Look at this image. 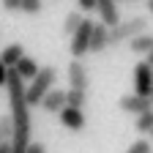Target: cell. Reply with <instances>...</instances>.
<instances>
[{
	"label": "cell",
	"instance_id": "obj_7",
	"mask_svg": "<svg viewBox=\"0 0 153 153\" xmlns=\"http://www.w3.org/2000/svg\"><path fill=\"white\" fill-rule=\"evenodd\" d=\"M57 118H60V123H63V128H68V131H82L85 128V112L79 109V107H68V104H63L60 109H57Z\"/></svg>",
	"mask_w": 153,
	"mask_h": 153
},
{
	"label": "cell",
	"instance_id": "obj_2",
	"mask_svg": "<svg viewBox=\"0 0 153 153\" xmlns=\"http://www.w3.org/2000/svg\"><path fill=\"white\" fill-rule=\"evenodd\" d=\"M57 82V68L55 66H44V68H38V74L33 76L30 82H25V96H27V104L30 107H38V101H41V96L55 88Z\"/></svg>",
	"mask_w": 153,
	"mask_h": 153
},
{
	"label": "cell",
	"instance_id": "obj_28",
	"mask_svg": "<svg viewBox=\"0 0 153 153\" xmlns=\"http://www.w3.org/2000/svg\"><path fill=\"white\" fill-rule=\"evenodd\" d=\"M150 101H153V85H150Z\"/></svg>",
	"mask_w": 153,
	"mask_h": 153
},
{
	"label": "cell",
	"instance_id": "obj_16",
	"mask_svg": "<svg viewBox=\"0 0 153 153\" xmlns=\"http://www.w3.org/2000/svg\"><path fill=\"white\" fill-rule=\"evenodd\" d=\"M134 128H137L140 134H150V128H153V107L137 115V123H134Z\"/></svg>",
	"mask_w": 153,
	"mask_h": 153
},
{
	"label": "cell",
	"instance_id": "obj_5",
	"mask_svg": "<svg viewBox=\"0 0 153 153\" xmlns=\"http://www.w3.org/2000/svg\"><path fill=\"white\" fill-rule=\"evenodd\" d=\"M66 79H68V88H76V90H85V93H88V88H90V76H88V68H85V63L79 60V57H74V60L68 63V68H66Z\"/></svg>",
	"mask_w": 153,
	"mask_h": 153
},
{
	"label": "cell",
	"instance_id": "obj_10",
	"mask_svg": "<svg viewBox=\"0 0 153 153\" xmlns=\"http://www.w3.org/2000/svg\"><path fill=\"white\" fill-rule=\"evenodd\" d=\"M96 11H99V22L107 27L120 22V11H118V0H96Z\"/></svg>",
	"mask_w": 153,
	"mask_h": 153
},
{
	"label": "cell",
	"instance_id": "obj_4",
	"mask_svg": "<svg viewBox=\"0 0 153 153\" xmlns=\"http://www.w3.org/2000/svg\"><path fill=\"white\" fill-rule=\"evenodd\" d=\"M90 30H93V19L90 16H85L82 22H79V27H76L68 38H71V44H68V52H71V57H82L88 55V44H90Z\"/></svg>",
	"mask_w": 153,
	"mask_h": 153
},
{
	"label": "cell",
	"instance_id": "obj_3",
	"mask_svg": "<svg viewBox=\"0 0 153 153\" xmlns=\"http://www.w3.org/2000/svg\"><path fill=\"white\" fill-rule=\"evenodd\" d=\"M142 30H148V19L145 16H128V19H120L118 25H112L109 27V47H120V44H126L131 36H137V33H142Z\"/></svg>",
	"mask_w": 153,
	"mask_h": 153
},
{
	"label": "cell",
	"instance_id": "obj_31",
	"mask_svg": "<svg viewBox=\"0 0 153 153\" xmlns=\"http://www.w3.org/2000/svg\"><path fill=\"white\" fill-rule=\"evenodd\" d=\"M131 3H134V0H131Z\"/></svg>",
	"mask_w": 153,
	"mask_h": 153
},
{
	"label": "cell",
	"instance_id": "obj_20",
	"mask_svg": "<svg viewBox=\"0 0 153 153\" xmlns=\"http://www.w3.org/2000/svg\"><path fill=\"white\" fill-rule=\"evenodd\" d=\"M74 3H76V11H82V14L96 11V0H74Z\"/></svg>",
	"mask_w": 153,
	"mask_h": 153
},
{
	"label": "cell",
	"instance_id": "obj_12",
	"mask_svg": "<svg viewBox=\"0 0 153 153\" xmlns=\"http://www.w3.org/2000/svg\"><path fill=\"white\" fill-rule=\"evenodd\" d=\"M16 74H19V79H25V82H30L33 79V76L38 74V68H41V66H38V60H33V57L30 55H22V57H19V60L11 66Z\"/></svg>",
	"mask_w": 153,
	"mask_h": 153
},
{
	"label": "cell",
	"instance_id": "obj_14",
	"mask_svg": "<svg viewBox=\"0 0 153 153\" xmlns=\"http://www.w3.org/2000/svg\"><path fill=\"white\" fill-rule=\"evenodd\" d=\"M22 55H25V47H22V44H8L3 52H0V60H3V63L11 68V66L19 60V57H22Z\"/></svg>",
	"mask_w": 153,
	"mask_h": 153
},
{
	"label": "cell",
	"instance_id": "obj_27",
	"mask_svg": "<svg viewBox=\"0 0 153 153\" xmlns=\"http://www.w3.org/2000/svg\"><path fill=\"white\" fill-rule=\"evenodd\" d=\"M145 6H148V11H150V16H153V0H145Z\"/></svg>",
	"mask_w": 153,
	"mask_h": 153
},
{
	"label": "cell",
	"instance_id": "obj_29",
	"mask_svg": "<svg viewBox=\"0 0 153 153\" xmlns=\"http://www.w3.org/2000/svg\"><path fill=\"white\" fill-rule=\"evenodd\" d=\"M0 142H8V140H3V134H0Z\"/></svg>",
	"mask_w": 153,
	"mask_h": 153
},
{
	"label": "cell",
	"instance_id": "obj_21",
	"mask_svg": "<svg viewBox=\"0 0 153 153\" xmlns=\"http://www.w3.org/2000/svg\"><path fill=\"white\" fill-rule=\"evenodd\" d=\"M0 134H3V140H11V115L0 118Z\"/></svg>",
	"mask_w": 153,
	"mask_h": 153
},
{
	"label": "cell",
	"instance_id": "obj_9",
	"mask_svg": "<svg viewBox=\"0 0 153 153\" xmlns=\"http://www.w3.org/2000/svg\"><path fill=\"white\" fill-rule=\"evenodd\" d=\"M109 47V27L104 22H93V30H90V44H88V52L99 55Z\"/></svg>",
	"mask_w": 153,
	"mask_h": 153
},
{
	"label": "cell",
	"instance_id": "obj_11",
	"mask_svg": "<svg viewBox=\"0 0 153 153\" xmlns=\"http://www.w3.org/2000/svg\"><path fill=\"white\" fill-rule=\"evenodd\" d=\"M63 104H66V90H60V88H49L41 96V101H38V107H41L44 112H52V115H57V109H60Z\"/></svg>",
	"mask_w": 153,
	"mask_h": 153
},
{
	"label": "cell",
	"instance_id": "obj_8",
	"mask_svg": "<svg viewBox=\"0 0 153 153\" xmlns=\"http://www.w3.org/2000/svg\"><path fill=\"white\" fill-rule=\"evenodd\" d=\"M118 107L126 112V115H140V112H145V109H150L153 107V101H150V96H140V93H128V96H123V99L118 101Z\"/></svg>",
	"mask_w": 153,
	"mask_h": 153
},
{
	"label": "cell",
	"instance_id": "obj_6",
	"mask_svg": "<svg viewBox=\"0 0 153 153\" xmlns=\"http://www.w3.org/2000/svg\"><path fill=\"white\" fill-rule=\"evenodd\" d=\"M150 85H153V66L148 60H140L134 66V93L150 96Z\"/></svg>",
	"mask_w": 153,
	"mask_h": 153
},
{
	"label": "cell",
	"instance_id": "obj_22",
	"mask_svg": "<svg viewBox=\"0 0 153 153\" xmlns=\"http://www.w3.org/2000/svg\"><path fill=\"white\" fill-rule=\"evenodd\" d=\"M0 6H3V11H8V14H16L19 6H22V0H0Z\"/></svg>",
	"mask_w": 153,
	"mask_h": 153
},
{
	"label": "cell",
	"instance_id": "obj_15",
	"mask_svg": "<svg viewBox=\"0 0 153 153\" xmlns=\"http://www.w3.org/2000/svg\"><path fill=\"white\" fill-rule=\"evenodd\" d=\"M82 19H85V14H82V11H76V8H74V11H68V14H66V19H63V36L68 38L76 27H79Z\"/></svg>",
	"mask_w": 153,
	"mask_h": 153
},
{
	"label": "cell",
	"instance_id": "obj_1",
	"mask_svg": "<svg viewBox=\"0 0 153 153\" xmlns=\"http://www.w3.org/2000/svg\"><path fill=\"white\" fill-rule=\"evenodd\" d=\"M6 90H8V104H11V153H25L27 145L33 142V120H30V104L25 96V79H19V74L8 68L6 76Z\"/></svg>",
	"mask_w": 153,
	"mask_h": 153
},
{
	"label": "cell",
	"instance_id": "obj_23",
	"mask_svg": "<svg viewBox=\"0 0 153 153\" xmlns=\"http://www.w3.org/2000/svg\"><path fill=\"white\" fill-rule=\"evenodd\" d=\"M25 153H47V148H44V145H41V142H30V145H27V150H25Z\"/></svg>",
	"mask_w": 153,
	"mask_h": 153
},
{
	"label": "cell",
	"instance_id": "obj_25",
	"mask_svg": "<svg viewBox=\"0 0 153 153\" xmlns=\"http://www.w3.org/2000/svg\"><path fill=\"white\" fill-rule=\"evenodd\" d=\"M0 153H11V145L8 142H0Z\"/></svg>",
	"mask_w": 153,
	"mask_h": 153
},
{
	"label": "cell",
	"instance_id": "obj_18",
	"mask_svg": "<svg viewBox=\"0 0 153 153\" xmlns=\"http://www.w3.org/2000/svg\"><path fill=\"white\" fill-rule=\"evenodd\" d=\"M41 8H44V0H22V6H19V11L30 14V16H36Z\"/></svg>",
	"mask_w": 153,
	"mask_h": 153
},
{
	"label": "cell",
	"instance_id": "obj_13",
	"mask_svg": "<svg viewBox=\"0 0 153 153\" xmlns=\"http://www.w3.org/2000/svg\"><path fill=\"white\" fill-rule=\"evenodd\" d=\"M126 44H128V49H131L134 55H148V52L153 49V33L142 30V33H137V36H131Z\"/></svg>",
	"mask_w": 153,
	"mask_h": 153
},
{
	"label": "cell",
	"instance_id": "obj_26",
	"mask_svg": "<svg viewBox=\"0 0 153 153\" xmlns=\"http://www.w3.org/2000/svg\"><path fill=\"white\" fill-rule=\"evenodd\" d=\"M145 60H148V63H150V66H153V49H150V52H148V55H145Z\"/></svg>",
	"mask_w": 153,
	"mask_h": 153
},
{
	"label": "cell",
	"instance_id": "obj_19",
	"mask_svg": "<svg viewBox=\"0 0 153 153\" xmlns=\"http://www.w3.org/2000/svg\"><path fill=\"white\" fill-rule=\"evenodd\" d=\"M126 153H153V150H150V142H148V140H137V142L128 145Z\"/></svg>",
	"mask_w": 153,
	"mask_h": 153
},
{
	"label": "cell",
	"instance_id": "obj_17",
	"mask_svg": "<svg viewBox=\"0 0 153 153\" xmlns=\"http://www.w3.org/2000/svg\"><path fill=\"white\" fill-rule=\"evenodd\" d=\"M85 101H88V93L85 90H76V88H68L66 90V104L68 107H85Z\"/></svg>",
	"mask_w": 153,
	"mask_h": 153
},
{
	"label": "cell",
	"instance_id": "obj_24",
	"mask_svg": "<svg viewBox=\"0 0 153 153\" xmlns=\"http://www.w3.org/2000/svg\"><path fill=\"white\" fill-rule=\"evenodd\" d=\"M6 76H8V66L0 60V88H6Z\"/></svg>",
	"mask_w": 153,
	"mask_h": 153
},
{
	"label": "cell",
	"instance_id": "obj_30",
	"mask_svg": "<svg viewBox=\"0 0 153 153\" xmlns=\"http://www.w3.org/2000/svg\"><path fill=\"white\" fill-rule=\"evenodd\" d=\"M150 137H153V128H150Z\"/></svg>",
	"mask_w": 153,
	"mask_h": 153
}]
</instances>
